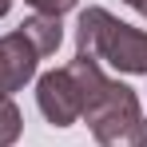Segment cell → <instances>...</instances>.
<instances>
[{"instance_id":"cell-1","label":"cell","mask_w":147,"mask_h":147,"mask_svg":"<svg viewBox=\"0 0 147 147\" xmlns=\"http://www.w3.org/2000/svg\"><path fill=\"white\" fill-rule=\"evenodd\" d=\"M64 68L80 92V119L92 127L99 147H147V115L135 88L111 80L99 60L80 52Z\"/></svg>"},{"instance_id":"cell-2","label":"cell","mask_w":147,"mask_h":147,"mask_svg":"<svg viewBox=\"0 0 147 147\" xmlns=\"http://www.w3.org/2000/svg\"><path fill=\"white\" fill-rule=\"evenodd\" d=\"M76 52L123 76H147V32L115 20L99 4H88L76 16Z\"/></svg>"},{"instance_id":"cell-3","label":"cell","mask_w":147,"mask_h":147,"mask_svg":"<svg viewBox=\"0 0 147 147\" xmlns=\"http://www.w3.org/2000/svg\"><path fill=\"white\" fill-rule=\"evenodd\" d=\"M40 72V52L32 48L20 28L0 36V99H12V92H20L24 84H32Z\"/></svg>"},{"instance_id":"cell-4","label":"cell","mask_w":147,"mask_h":147,"mask_svg":"<svg viewBox=\"0 0 147 147\" xmlns=\"http://www.w3.org/2000/svg\"><path fill=\"white\" fill-rule=\"evenodd\" d=\"M36 103L52 127L80 123V92H76V80L68 76V68H52V72L36 76Z\"/></svg>"},{"instance_id":"cell-5","label":"cell","mask_w":147,"mask_h":147,"mask_svg":"<svg viewBox=\"0 0 147 147\" xmlns=\"http://www.w3.org/2000/svg\"><path fill=\"white\" fill-rule=\"evenodd\" d=\"M20 32L32 40V48L40 52V60L52 56V52L64 44V24H60V16H40V12H32L24 24H20Z\"/></svg>"},{"instance_id":"cell-6","label":"cell","mask_w":147,"mask_h":147,"mask_svg":"<svg viewBox=\"0 0 147 147\" xmlns=\"http://www.w3.org/2000/svg\"><path fill=\"white\" fill-rule=\"evenodd\" d=\"M20 131H24V115L16 99H0V147H16Z\"/></svg>"},{"instance_id":"cell-7","label":"cell","mask_w":147,"mask_h":147,"mask_svg":"<svg viewBox=\"0 0 147 147\" xmlns=\"http://www.w3.org/2000/svg\"><path fill=\"white\" fill-rule=\"evenodd\" d=\"M32 12H40V16H64V12H72L76 0H24Z\"/></svg>"},{"instance_id":"cell-8","label":"cell","mask_w":147,"mask_h":147,"mask_svg":"<svg viewBox=\"0 0 147 147\" xmlns=\"http://www.w3.org/2000/svg\"><path fill=\"white\" fill-rule=\"evenodd\" d=\"M123 4H127V8H135V12L147 20V0H123Z\"/></svg>"},{"instance_id":"cell-9","label":"cell","mask_w":147,"mask_h":147,"mask_svg":"<svg viewBox=\"0 0 147 147\" xmlns=\"http://www.w3.org/2000/svg\"><path fill=\"white\" fill-rule=\"evenodd\" d=\"M8 12H12V0H0V20H4Z\"/></svg>"}]
</instances>
